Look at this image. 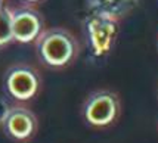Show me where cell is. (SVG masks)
Here are the masks:
<instances>
[{
	"mask_svg": "<svg viewBox=\"0 0 158 143\" xmlns=\"http://www.w3.org/2000/svg\"><path fill=\"white\" fill-rule=\"evenodd\" d=\"M27 2H31V3H34V2H39V0H27Z\"/></svg>",
	"mask_w": 158,
	"mask_h": 143,
	"instance_id": "30bf717a",
	"label": "cell"
},
{
	"mask_svg": "<svg viewBox=\"0 0 158 143\" xmlns=\"http://www.w3.org/2000/svg\"><path fill=\"white\" fill-rule=\"evenodd\" d=\"M84 34L93 56L101 58L111 52L118 34V21L111 14L98 12L84 22Z\"/></svg>",
	"mask_w": 158,
	"mask_h": 143,
	"instance_id": "7a4b0ae2",
	"label": "cell"
},
{
	"mask_svg": "<svg viewBox=\"0 0 158 143\" xmlns=\"http://www.w3.org/2000/svg\"><path fill=\"white\" fill-rule=\"evenodd\" d=\"M2 127L7 137H10L12 140L24 142L35 134L39 121L31 109L21 105H12L5 121L2 123Z\"/></svg>",
	"mask_w": 158,
	"mask_h": 143,
	"instance_id": "5b68a950",
	"label": "cell"
},
{
	"mask_svg": "<svg viewBox=\"0 0 158 143\" xmlns=\"http://www.w3.org/2000/svg\"><path fill=\"white\" fill-rule=\"evenodd\" d=\"M14 40L12 34V9L7 6L0 7V47Z\"/></svg>",
	"mask_w": 158,
	"mask_h": 143,
	"instance_id": "52a82bcc",
	"label": "cell"
},
{
	"mask_svg": "<svg viewBox=\"0 0 158 143\" xmlns=\"http://www.w3.org/2000/svg\"><path fill=\"white\" fill-rule=\"evenodd\" d=\"M10 106H12V105H9L5 97H0V125H2V123L5 121V118H6Z\"/></svg>",
	"mask_w": 158,
	"mask_h": 143,
	"instance_id": "ba28073f",
	"label": "cell"
},
{
	"mask_svg": "<svg viewBox=\"0 0 158 143\" xmlns=\"http://www.w3.org/2000/svg\"><path fill=\"white\" fill-rule=\"evenodd\" d=\"M3 2H5V0H0V7H2V6H5V5H3Z\"/></svg>",
	"mask_w": 158,
	"mask_h": 143,
	"instance_id": "9c48e42d",
	"label": "cell"
},
{
	"mask_svg": "<svg viewBox=\"0 0 158 143\" xmlns=\"http://www.w3.org/2000/svg\"><path fill=\"white\" fill-rule=\"evenodd\" d=\"M120 97L110 90H98L90 93L83 103V116L92 127L111 125L120 115Z\"/></svg>",
	"mask_w": 158,
	"mask_h": 143,
	"instance_id": "3957f363",
	"label": "cell"
},
{
	"mask_svg": "<svg viewBox=\"0 0 158 143\" xmlns=\"http://www.w3.org/2000/svg\"><path fill=\"white\" fill-rule=\"evenodd\" d=\"M76 35L64 27L43 30L35 39V53L44 65L52 68L67 67L78 55Z\"/></svg>",
	"mask_w": 158,
	"mask_h": 143,
	"instance_id": "6da1fadb",
	"label": "cell"
},
{
	"mask_svg": "<svg viewBox=\"0 0 158 143\" xmlns=\"http://www.w3.org/2000/svg\"><path fill=\"white\" fill-rule=\"evenodd\" d=\"M43 16L34 7L24 6L12 10V34L19 43L35 41L43 31Z\"/></svg>",
	"mask_w": 158,
	"mask_h": 143,
	"instance_id": "8992f818",
	"label": "cell"
},
{
	"mask_svg": "<svg viewBox=\"0 0 158 143\" xmlns=\"http://www.w3.org/2000/svg\"><path fill=\"white\" fill-rule=\"evenodd\" d=\"M3 87L12 99L30 100L40 87V75L28 63H15L3 75Z\"/></svg>",
	"mask_w": 158,
	"mask_h": 143,
	"instance_id": "277c9868",
	"label": "cell"
}]
</instances>
